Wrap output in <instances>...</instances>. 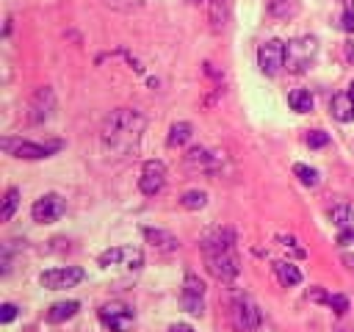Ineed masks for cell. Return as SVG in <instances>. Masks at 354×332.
I'll return each mask as SVG.
<instances>
[{
    "mask_svg": "<svg viewBox=\"0 0 354 332\" xmlns=\"http://www.w3.org/2000/svg\"><path fill=\"white\" fill-rule=\"evenodd\" d=\"M147 119L133 108H116L105 116L100 138L111 158H127L138 149V141L144 136Z\"/></svg>",
    "mask_w": 354,
    "mask_h": 332,
    "instance_id": "cell-1",
    "label": "cell"
},
{
    "mask_svg": "<svg viewBox=\"0 0 354 332\" xmlns=\"http://www.w3.org/2000/svg\"><path fill=\"white\" fill-rule=\"evenodd\" d=\"M230 324L235 332H254L260 326V310L246 293H235L230 302Z\"/></svg>",
    "mask_w": 354,
    "mask_h": 332,
    "instance_id": "cell-2",
    "label": "cell"
},
{
    "mask_svg": "<svg viewBox=\"0 0 354 332\" xmlns=\"http://www.w3.org/2000/svg\"><path fill=\"white\" fill-rule=\"evenodd\" d=\"M3 152L11 158H22V160H39V158H50L53 152L61 149V141H50V144H36V141H25V138H3L0 141Z\"/></svg>",
    "mask_w": 354,
    "mask_h": 332,
    "instance_id": "cell-3",
    "label": "cell"
},
{
    "mask_svg": "<svg viewBox=\"0 0 354 332\" xmlns=\"http://www.w3.org/2000/svg\"><path fill=\"white\" fill-rule=\"evenodd\" d=\"M205 266L210 271L213 279L218 282H232L241 271L238 266V257H235V249H218V252H205Z\"/></svg>",
    "mask_w": 354,
    "mask_h": 332,
    "instance_id": "cell-4",
    "label": "cell"
},
{
    "mask_svg": "<svg viewBox=\"0 0 354 332\" xmlns=\"http://www.w3.org/2000/svg\"><path fill=\"white\" fill-rule=\"evenodd\" d=\"M288 64V44L279 39H268L257 50V66L263 75H277Z\"/></svg>",
    "mask_w": 354,
    "mask_h": 332,
    "instance_id": "cell-5",
    "label": "cell"
},
{
    "mask_svg": "<svg viewBox=\"0 0 354 332\" xmlns=\"http://www.w3.org/2000/svg\"><path fill=\"white\" fill-rule=\"evenodd\" d=\"M55 113V91L50 86H41L33 91L30 102H28V122L30 124H44L50 122Z\"/></svg>",
    "mask_w": 354,
    "mask_h": 332,
    "instance_id": "cell-6",
    "label": "cell"
},
{
    "mask_svg": "<svg viewBox=\"0 0 354 332\" xmlns=\"http://www.w3.org/2000/svg\"><path fill=\"white\" fill-rule=\"evenodd\" d=\"M100 321H102L111 332H127V329L133 326V321H136V313H133V307L124 304V302H108V304L100 307Z\"/></svg>",
    "mask_w": 354,
    "mask_h": 332,
    "instance_id": "cell-7",
    "label": "cell"
},
{
    "mask_svg": "<svg viewBox=\"0 0 354 332\" xmlns=\"http://www.w3.org/2000/svg\"><path fill=\"white\" fill-rule=\"evenodd\" d=\"M83 277H86L83 268H77V266H61V268L41 271L39 282L47 290H64V288H75L77 282H83Z\"/></svg>",
    "mask_w": 354,
    "mask_h": 332,
    "instance_id": "cell-8",
    "label": "cell"
},
{
    "mask_svg": "<svg viewBox=\"0 0 354 332\" xmlns=\"http://www.w3.org/2000/svg\"><path fill=\"white\" fill-rule=\"evenodd\" d=\"M315 50H318V44H315L313 36H299V39H293V42L288 44V66H290L293 72H304V69L310 66V61L315 58Z\"/></svg>",
    "mask_w": 354,
    "mask_h": 332,
    "instance_id": "cell-9",
    "label": "cell"
},
{
    "mask_svg": "<svg viewBox=\"0 0 354 332\" xmlns=\"http://www.w3.org/2000/svg\"><path fill=\"white\" fill-rule=\"evenodd\" d=\"M97 263H100L102 268H111V266L141 268L144 257H141V252H138V249H133V246H111V249H105V252L97 257Z\"/></svg>",
    "mask_w": 354,
    "mask_h": 332,
    "instance_id": "cell-10",
    "label": "cell"
},
{
    "mask_svg": "<svg viewBox=\"0 0 354 332\" xmlns=\"http://www.w3.org/2000/svg\"><path fill=\"white\" fill-rule=\"evenodd\" d=\"M221 155L218 152H210L205 147H191L185 152V169L188 172H202V174H213L221 169Z\"/></svg>",
    "mask_w": 354,
    "mask_h": 332,
    "instance_id": "cell-11",
    "label": "cell"
},
{
    "mask_svg": "<svg viewBox=\"0 0 354 332\" xmlns=\"http://www.w3.org/2000/svg\"><path fill=\"white\" fill-rule=\"evenodd\" d=\"M64 210H66V202H64L58 194H44V196H39V199L33 202L30 216H33V221H39V224H50V221L61 219Z\"/></svg>",
    "mask_w": 354,
    "mask_h": 332,
    "instance_id": "cell-12",
    "label": "cell"
},
{
    "mask_svg": "<svg viewBox=\"0 0 354 332\" xmlns=\"http://www.w3.org/2000/svg\"><path fill=\"white\" fill-rule=\"evenodd\" d=\"M163 185H166V166H163L160 160H147V163L141 166V177H138L141 194L155 196V194L163 191Z\"/></svg>",
    "mask_w": 354,
    "mask_h": 332,
    "instance_id": "cell-13",
    "label": "cell"
},
{
    "mask_svg": "<svg viewBox=\"0 0 354 332\" xmlns=\"http://www.w3.org/2000/svg\"><path fill=\"white\" fill-rule=\"evenodd\" d=\"M144 238L160 255H171V252L180 249V238L174 232H169V230H160V227H144Z\"/></svg>",
    "mask_w": 354,
    "mask_h": 332,
    "instance_id": "cell-14",
    "label": "cell"
},
{
    "mask_svg": "<svg viewBox=\"0 0 354 332\" xmlns=\"http://www.w3.org/2000/svg\"><path fill=\"white\" fill-rule=\"evenodd\" d=\"M202 255L205 252H218V249H232L235 243V232L230 227H213L207 235H202Z\"/></svg>",
    "mask_w": 354,
    "mask_h": 332,
    "instance_id": "cell-15",
    "label": "cell"
},
{
    "mask_svg": "<svg viewBox=\"0 0 354 332\" xmlns=\"http://www.w3.org/2000/svg\"><path fill=\"white\" fill-rule=\"evenodd\" d=\"M329 111H332V116H335L337 122H351V119H354V97H351L348 91L335 94L332 102H329Z\"/></svg>",
    "mask_w": 354,
    "mask_h": 332,
    "instance_id": "cell-16",
    "label": "cell"
},
{
    "mask_svg": "<svg viewBox=\"0 0 354 332\" xmlns=\"http://www.w3.org/2000/svg\"><path fill=\"white\" fill-rule=\"evenodd\" d=\"M274 274H277L279 285H285V288H293V285L301 282V271H299V266H293L290 260H277V263H274Z\"/></svg>",
    "mask_w": 354,
    "mask_h": 332,
    "instance_id": "cell-17",
    "label": "cell"
},
{
    "mask_svg": "<svg viewBox=\"0 0 354 332\" xmlns=\"http://www.w3.org/2000/svg\"><path fill=\"white\" fill-rule=\"evenodd\" d=\"M77 310H80V302H75V299H69V302H55V304L47 310V321H50V324H61V321L72 318Z\"/></svg>",
    "mask_w": 354,
    "mask_h": 332,
    "instance_id": "cell-18",
    "label": "cell"
},
{
    "mask_svg": "<svg viewBox=\"0 0 354 332\" xmlns=\"http://www.w3.org/2000/svg\"><path fill=\"white\" fill-rule=\"evenodd\" d=\"M191 136H194V127L188 124V122H174L171 127H169V147H183V144H188L191 141Z\"/></svg>",
    "mask_w": 354,
    "mask_h": 332,
    "instance_id": "cell-19",
    "label": "cell"
},
{
    "mask_svg": "<svg viewBox=\"0 0 354 332\" xmlns=\"http://www.w3.org/2000/svg\"><path fill=\"white\" fill-rule=\"evenodd\" d=\"M288 105H290L296 113H307V111H313V94H310L307 89H293V91L288 94Z\"/></svg>",
    "mask_w": 354,
    "mask_h": 332,
    "instance_id": "cell-20",
    "label": "cell"
},
{
    "mask_svg": "<svg viewBox=\"0 0 354 332\" xmlns=\"http://www.w3.org/2000/svg\"><path fill=\"white\" fill-rule=\"evenodd\" d=\"M329 219H332V224H337L340 230L354 227V208H351V205H335V208L329 210Z\"/></svg>",
    "mask_w": 354,
    "mask_h": 332,
    "instance_id": "cell-21",
    "label": "cell"
},
{
    "mask_svg": "<svg viewBox=\"0 0 354 332\" xmlns=\"http://www.w3.org/2000/svg\"><path fill=\"white\" fill-rule=\"evenodd\" d=\"M19 208V191L17 188H8L6 196H3V208H0V221H11L14 210Z\"/></svg>",
    "mask_w": 354,
    "mask_h": 332,
    "instance_id": "cell-22",
    "label": "cell"
},
{
    "mask_svg": "<svg viewBox=\"0 0 354 332\" xmlns=\"http://www.w3.org/2000/svg\"><path fill=\"white\" fill-rule=\"evenodd\" d=\"M293 174L299 177V183H301V185H310V188H315V185L321 183L318 172H315L313 166H307V163H296V166H293Z\"/></svg>",
    "mask_w": 354,
    "mask_h": 332,
    "instance_id": "cell-23",
    "label": "cell"
},
{
    "mask_svg": "<svg viewBox=\"0 0 354 332\" xmlns=\"http://www.w3.org/2000/svg\"><path fill=\"white\" fill-rule=\"evenodd\" d=\"M180 202H183L185 210H202L207 205V194L205 191H185Z\"/></svg>",
    "mask_w": 354,
    "mask_h": 332,
    "instance_id": "cell-24",
    "label": "cell"
},
{
    "mask_svg": "<svg viewBox=\"0 0 354 332\" xmlns=\"http://www.w3.org/2000/svg\"><path fill=\"white\" fill-rule=\"evenodd\" d=\"M207 11H210L213 28H224V19H227V6H224V0H207Z\"/></svg>",
    "mask_w": 354,
    "mask_h": 332,
    "instance_id": "cell-25",
    "label": "cell"
},
{
    "mask_svg": "<svg viewBox=\"0 0 354 332\" xmlns=\"http://www.w3.org/2000/svg\"><path fill=\"white\" fill-rule=\"evenodd\" d=\"M268 8H271L274 17H282V19H285V17H293V14L299 11V3H296V0H271Z\"/></svg>",
    "mask_w": 354,
    "mask_h": 332,
    "instance_id": "cell-26",
    "label": "cell"
},
{
    "mask_svg": "<svg viewBox=\"0 0 354 332\" xmlns=\"http://www.w3.org/2000/svg\"><path fill=\"white\" fill-rule=\"evenodd\" d=\"M180 296H205V285L196 274H185V282H183V293Z\"/></svg>",
    "mask_w": 354,
    "mask_h": 332,
    "instance_id": "cell-27",
    "label": "cell"
},
{
    "mask_svg": "<svg viewBox=\"0 0 354 332\" xmlns=\"http://www.w3.org/2000/svg\"><path fill=\"white\" fill-rule=\"evenodd\" d=\"M147 0H105V6L108 8H113V11H136V8H141Z\"/></svg>",
    "mask_w": 354,
    "mask_h": 332,
    "instance_id": "cell-28",
    "label": "cell"
},
{
    "mask_svg": "<svg viewBox=\"0 0 354 332\" xmlns=\"http://www.w3.org/2000/svg\"><path fill=\"white\" fill-rule=\"evenodd\" d=\"M326 304H329L337 315H346V310H348V299H346L343 293H332V296H326Z\"/></svg>",
    "mask_w": 354,
    "mask_h": 332,
    "instance_id": "cell-29",
    "label": "cell"
},
{
    "mask_svg": "<svg viewBox=\"0 0 354 332\" xmlns=\"http://www.w3.org/2000/svg\"><path fill=\"white\" fill-rule=\"evenodd\" d=\"M326 141H329V136H326L324 130H313V133L307 136V144H310L313 149H318V147H324Z\"/></svg>",
    "mask_w": 354,
    "mask_h": 332,
    "instance_id": "cell-30",
    "label": "cell"
},
{
    "mask_svg": "<svg viewBox=\"0 0 354 332\" xmlns=\"http://www.w3.org/2000/svg\"><path fill=\"white\" fill-rule=\"evenodd\" d=\"M14 318H17V304L6 302V304L0 307V321H3V324H11Z\"/></svg>",
    "mask_w": 354,
    "mask_h": 332,
    "instance_id": "cell-31",
    "label": "cell"
},
{
    "mask_svg": "<svg viewBox=\"0 0 354 332\" xmlns=\"http://www.w3.org/2000/svg\"><path fill=\"white\" fill-rule=\"evenodd\" d=\"M337 243H340V246H351V243H354V227H346V230H340V235H337Z\"/></svg>",
    "mask_w": 354,
    "mask_h": 332,
    "instance_id": "cell-32",
    "label": "cell"
},
{
    "mask_svg": "<svg viewBox=\"0 0 354 332\" xmlns=\"http://www.w3.org/2000/svg\"><path fill=\"white\" fill-rule=\"evenodd\" d=\"M343 28H346V30H354V11H351V8L343 14Z\"/></svg>",
    "mask_w": 354,
    "mask_h": 332,
    "instance_id": "cell-33",
    "label": "cell"
},
{
    "mask_svg": "<svg viewBox=\"0 0 354 332\" xmlns=\"http://www.w3.org/2000/svg\"><path fill=\"white\" fill-rule=\"evenodd\" d=\"M166 332H194V329H191L188 324H171V326H169Z\"/></svg>",
    "mask_w": 354,
    "mask_h": 332,
    "instance_id": "cell-34",
    "label": "cell"
},
{
    "mask_svg": "<svg viewBox=\"0 0 354 332\" xmlns=\"http://www.w3.org/2000/svg\"><path fill=\"white\" fill-rule=\"evenodd\" d=\"M343 263H346V266L354 271V255H343Z\"/></svg>",
    "mask_w": 354,
    "mask_h": 332,
    "instance_id": "cell-35",
    "label": "cell"
},
{
    "mask_svg": "<svg viewBox=\"0 0 354 332\" xmlns=\"http://www.w3.org/2000/svg\"><path fill=\"white\" fill-rule=\"evenodd\" d=\"M348 94H351V97H354V83H351V86H348Z\"/></svg>",
    "mask_w": 354,
    "mask_h": 332,
    "instance_id": "cell-36",
    "label": "cell"
}]
</instances>
